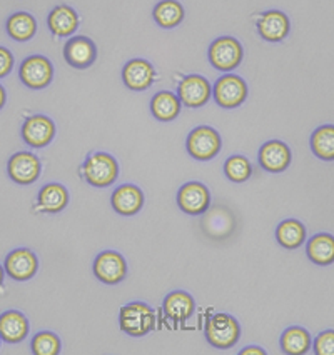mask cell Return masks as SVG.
<instances>
[{"mask_svg": "<svg viewBox=\"0 0 334 355\" xmlns=\"http://www.w3.org/2000/svg\"><path fill=\"white\" fill-rule=\"evenodd\" d=\"M37 31V22L31 14L26 12H17L12 14L9 20H7V34H9L14 40L19 42H26V40L32 39Z\"/></svg>", "mask_w": 334, "mask_h": 355, "instance_id": "cell-27", "label": "cell"}, {"mask_svg": "<svg viewBox=\"0 0 334 355\" xmlns=\"http://www.w3.org/2000/svg\"><path fill=\"white\" fill-rule=\"evenodd\" d=\"M311 148L321 160H334V125H323L315 130Z\"/></svg>", "mask_w": 334, "mask_h": 355, "instance_id": "cell-29", "label": "cell"}, {"mask_svg": "<svg viewBox=\"0 0 334 355\" xmlns=\"http://www.w3.org/2000/svg\"><path fill=\"white\" fill-rule=\"evenodd\" d=\"M276 239L284 249H298L306 241V227L296 218H287L276 229Z\"/></svg>", "mask_w": 334, "mask_h": 355, "instance_id": "cell-23", "label": "cell"}, {"mask_svg": "<svg viewBox=\"0 0 334 355\" xmlns=\"http://www.w3.org/2000/svg\"><path fill=\"white\" fill-rule=\"evenodd\" d=\"M281 347L284 354L303 355L309 352V349L312 347V340L306 329L290 327L283 332Z\"/></svg>", "mask_w": 334, "mask_h": 355, "instance_id": "cell-26", "label": "cell"}, {"mask_svg": "<svg viewBox=\"0 0 334 355\" xmlns=\"http://www.w3.org/2000/svg\"><path fill=\"white\" fill-rule=\"evenodd\" d=\"M122 332L132 337H144L156 327V313L147 304L132 302L124 305L119 317Z\"/></svg>", "mask_w": 334, "mask_h": 355, "instance_id": "cell-1", "label": "cell"}, {"mask_svg": "<svg viewBox=\"0 0 334 355\" xmlns=\"http://www.w3.org/2000/svg\"><path fill=\"white\" fill-rule=\"evenodd\" d=\"M224 172L228 179L233 180V182H246L251 177V173H253V168H251L249 160L246 157L233 155L226 160Z\"/></svg>", "mask_w": 334, "mask_h": 355, "instance_id": "cell-30", "label": "cell"}, {"mask_svg": "<svg viewBox=\"0 0 334 355\" xmlns=\"http://www.w3.org/2000/svg\"><path fill=\"white\" fill-rule=\"evenodd\" d=\"M9 175L20 185L34 184L40 175L39 159L31 152H19L9 160Z\"/></svg>", "mask_w": 334, "mask_h": 355, "instance_id": "cell-11", "label": "cell"}, {"mask_svg": "<svg viewBox=\"0 0 334 355\" xmlns=\"http://www.w3.org/2000/svg\"><path fill=\"white\" fill-rule=\"evenodd\" d=\"M184 19V9L176 0H160L154 7V20L164 28H172Z\"/></svg>", "mask_w": 334, "mask_h": 355, "instance_id": "cell-28", "label": "cell"}, {"mask_svg": "<svg viewBox=\"0 0 334 355\" xmlns=\"http://www.w3.org/2000/svg\"><path fill=\"white\" fill-rule=\"evenodd\" d=\"M156 70L147 60L134 59L127 62L126 67L122 70L124 84L129 87L131 90H146L149 89L154 82Z\"/></svg>", "mask_w": 334, "mask_h": 355, "instance_id": "cell-16", "label": "cell"}, {"mask_svg": "<svg viewBox=\"0 0 334 355\" xmlns=\"http://www.w3.org/2000/svg\"><path fill=\"white\" fill-rule=\"evenodd\" d=\"M96 45L87 37H74L65 44L64 57L76 69H87L96 60Z\"/></svg>", "mask_w": 334, "mask_h": 355, "instance_id": "cell-15", "label": "cell"}, {"mask_svg": "<svg viewBox=\"0 0 334 355\" xmlns=\"http://www.w3.org/2000/svg\"><path fill=\"white\" fill-rule=\"evenodd\" d=\"M315 354L317 355H334V330H324L315 338Z\"/></svg>", "mask_w": 334, "mask_h": 355, "instance_id": "cell-32", "label": "cell"}, {"mask_svg": "<svg viewBox=\"0 0 334 355\" xmlns=\"http://www.w3.org/2000/svg\"><path fill=\"white\" fill-rule=\"evenodd\" d=\"M206 338L216 349H229L241 337L237 320L228 313H216L206 324Z\"/></svg>", "mask_w": 334, "mask_h": 355, "instance_id": "cell-2", "label": "cell"}, {"mask_svg": "<svg viewBox=\"0 0 334 355\" xmlns=\"http://www.w3.org/2000/svg\"><path fill=\"white\" fill-rule=\"evenodd\" d=\"M209 60H211L212 67L217 70H228L236 69L242 60V47L233 37H221V39L214 40L211 49H209Z\"/></svg>", "mask_w": 334, "mask_h": 355, "instance_id": "cell-4", "label": "cell"}, {"mask_svg": "<svg viewBox=\"0 0 334 355\" xmlns=\"http://www.w3.org/2000/svg\"><path fill=\"white\" fill-rule=\"evenodd\" d=\"M177 205L184 214L189 216H201L211 205V196L208 187L199 182H189L181 187L177 193Z\"/></svg>", "mask_w": 334, "mask_h": 355, "instance_id": "cell-8", "label": "cell"}, {"mask_svg": "<svg viewBox=\"0 0 334 355\" xmlns=\"http://www.w3.org/2000/svg\"><path fill=\"white\" fill-rule=\"evenodd\" d=\"M32 352L35 355H57L60 352V338L52 332H39L32 338Z\"/></svg>", "mask_w": 334, "mask_h": 355, "instance_id": "cell-31", "label": "cell"}, {"mask_svg": "<svg viewBox=\"0 0 334 355\" xmlns=\"http://www.w3.org/2000/svg\"><path fill=\"white\" fill-rule=\"evenodd\" d=\"M242 355H247V354H258V355H262V354H266V352H264V350L261 349V347H247V349H244V350H242V352H241Z\"/></svg>", "mask_w": 334, "mask_h": 355, "instance_id": "cell-34", "label": "cell"}, {"mask_svg": "<svg viewBox=\"0 0 334 355\" xmlns=\"http://www.w3.org/2000/svg\"><path fill=\"white\" fill-rule=\"evenodd\" d=\"M177 97L185 107L197 109V107L208 104V101L211 98V85L204 77L189 76L181 80L177 87Z\"/></svg>", "mask_w": 334, "mask_h": 355, "instance_id": "cell-10", "label": "cell"}, {"mask_svg": "<svg viewBox=\"0 0 334 355\" xmlns=\"http://www.w3.org/2000/svg\"><path fill=\"white\" fill-rule=\"evenodd\" d=\"M14 67V57L7 49L0 47V77H6Z\"/></svg>", "mask_w": 334, "mask_h": 355, "instance_id": "cell-33", "label": "cell"}, {"mask_svg": "<svg viewBox=\"0 0 334 355\" xmlns=\"http://www.w3.org/2000/svg\"><path fill=\"white\" fill-rule=\"evenodd\" d=\"M69 202V192L64 185L49 184L39 193V210L49 214H57L65 209Z\"/></svg>", "mask_w": 334, "mask_h": 355, "instance_id": "cell-24", "label": "cell"}, {"mask_svg": "<svg viewBox=\"0 0 334 355\" xmlns=\"http://www.w3.org/2000/svg\"><path fill=\"white\" fill-rule=\"evenodd\" d=\"M151 112L160 122L174 121L181 112V101L172 92H159L151 101Z\"/></svg>", "mask_w": 334, "mask_h": 355, "instance_id": "cell-25", "label": "cell"}, {"mask_svg": "<svg viewBox=\"0 0 334 355\" xmlns=\"http://www.w3.org/2000/svg\"><path fill=\"white\" fill-rule=\"evenodd\" d=\"M194 309H196V302L187 292L177 291V292H171L166 299H164L162 304V311L164 315L167 319H171L172 322H185L192 317Z\"/></svg>", "mask_w": 334, "mask_h": 355, "instance_id": "cell-18", "label": "cell"}, {"mask_svg": "<svg viewBox=\"0 0 334 355\" xmlns=\"http://www.w3.org/2000/svg\"><path fill=\"white\" fill-rule=\"evenodd\" d=\"M2 282H3V269L0 267V286H2Z\"/></svg>", "mask_w": 334, "mask_h": 355, "instance_id": "cell-36", "label": "cell"}, {"mask_svg": "<svg viewBox=\"0 0 334 355\" xmlns=\"http://www.w3.org/2000/svg\"><path fill=\"white\" fill-rule=\"evenodd\" d=\"M247 97V85L241 77L224 76L214 85V98L224 109L239 107Z\"/></svg>", "mask_w": 334, "mask_h": 355, "instance_id": "cell-7", "label": "cell"}, {"mask_svg": "<svg viewBox=\"0 0 334 355\" xmlns=\"http://www.w3.org/2000/svg\"><path fill=\"white\" fill-rule=\"evenodd\" d=\"M28 334V322L17 311L3 312L0 315V337L9 344H17Z\"/></svg>", "mask_w": 334, "mask_h": 355, "instance_id": "cell-20", "label": "cell"}, {"mask_svg": "<svg viewBox=\"0 0 334 355\" xmlns=\"http://www.w3.org/2000/svg\"><path fill=\"white\" fill-rule=\"evenodd\" d=\"M259 164L267 172H283L291 164L290 147L279 140L266 142L259 150Z\"/></svg>", "mask_w": 334, "mask_h": 355, "instance_id": "cell-14", "label": "cell"}, {"mask_svg": "<svg viewBox=\"0 0 334 355\" xmlns=\"http://www.w3.org/2000/svg\"><path fill=\"white\" fill-rule=\"evenodd\" d=\"M117 173L119 167L115 159L104 152L90 155L84 164V177L92 187H109L115 182Z\"/></svg>", "mask_w": 334, "mask_h": 355, "instance_id": "cell-3", "label": "cell"}, {"mask_svg": "<svg viewBox=\"0 0 334 355\" xmlns=\"http://www.w3.org/2000/svg\"><path fill=\"white\" fill-rule=\"evenodd\" d=\"M306 254L316 266L334 263V237L331 234H316L308 241Z\"/></svg>", "mask_w": 334, "mask_h": 355, "instance_id": "cell-21", "label": "cell"}, {"mask_svg": "<svg viewBox=\"0 0 334 355\" xmlns=\"http://www.w3.org/2000/svg\"><path fill=\"white\" fill-rule=\"evenodd\" d=\"M20 80L31 89H44L51 84L53 69L52 64L42 55H32L20 65Z\"/></svg>", "mask_w": 334, "mask_h": 355, "instance_id": "cell-9", "label": "cell"}, {"mask_svg": "<svg viewBox=\"0 0 334 355\" xmlns=\"http://www.w3.org/2000/svg\"><path fill=\"white\" fill-rule=\"evenodd\" d=\"M112 207L121 216H134L144 205V196L141 189L135 185H121L112 193Z\"/></svg>", "mask_w": 334, "mask_h": 355, "instance_id": "cell-19", "label": "cell"}, {"mask_svg": "<svg viewBox=\"0 0 334 355\" xmlns=\"http://www.w3.org/2000/svg\"><path fill=\"white\" fill-rule=\"evenodd\" d=\"M258 32L267 42H281L290 34V19L279 10L266 12L259 19Z\"/></svg>", "mask_w": 334, "mask_h": 355, "instance_id": "cell-17", "label": "cell"}, {"mask_svg": "<svg viewBox=\"0 0 334 355\" xmlns=\"http://www.w3.org/2000/svg\"><path fill=\"white\" fill-rule=\"evenodd\" d=\"M56 135V125L45 115L28 117L22 127V137L31 147H45Z\"/></svg>", "mask_w": 334, "mask_h": 355, "instance_id": "cell-12", "label": "cell"}, {"mask_svg": "<svg viewBox=\"0 0 334 355\" xmlns=\"http://www.w3.org/2000/svg\"><path fill=\"white\" fill-rule=\"evenodd\" d=\"M187 150L194 159L211 160L221 150V137L211 127H197L187 137Z\"/></svg>", "mask_w": 334, "mask_h": 355, "instance_id": "cell-5", "label": "cell"}, {"mask_svg": "<svg viewBox=\"0 0 334 355\" xmlns=\"http://www.w3.org/2000/svg\"><path fill=\"white\" fill-rule=\"evenodd\" d=\"M37 267H39V263H37L35 254L28 249H17L10 252L6 259L7 275L10 279L19 280V282L34 277Z\"/></svg>", "mask_w": 334, "mask_h": 355, "instance_id": "cell-13", "label": "cell"}, {"mask_svg": "<svg viewBox=\"0 0 334 355\" xmlns=\"http://www.w3.org/2000/svg\"><path fill=\"white\" fill-rule=\"evenodd\" d=\"M3 104H6V90H3V87L0 85V109H2Z\"/></svg>", "mask_w": 334, "mask_h": 355, "instance_id": "cell-35", "label": "cell"}, {"mask_svg": "<svg viewBox=\"0 0 334 355\" xmlns=\"http://www.w3.org/2000/svg\"><path fill=\"white\" fill-rule=\"evenodd\" d=\"M94 274L104 284H110V286L119 284L127 274L126 259L119 252H102V254L97 255L96 262H94Z\"/></svg>", "mask_w": 334, "mask_h": 355, "instance_id": "cell-6", "label": "cell"}, {"mask_svg": "<svg viewBox=\"0 0 334 355\" xmlns=\"http://www.w3.org/2000/svg\"><path fill=\"white\" fill-rule=\"evenodd\" d=\"M47 24L53 35L67 37L76 32L77 26H79V17H77L76 10L71 9V7L59 6L49 14Z\"/></svg>", "mask_w": 334, "mask_h": 355, "instance_id": "cell-22", "label": "cell"}]
</instances>
